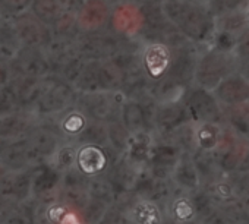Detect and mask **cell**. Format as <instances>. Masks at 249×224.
<instances>
[{"instance_id": "obj_10", "label": "cell", "mask_w": 249, "mask_h": 224, "mask_svg": "<svg viewBox=\"0 0 249 224\" xmlns=\"http://www.w3.org/2000/svg\"><path fill=\"white\" fill-rule=\"evenodd\" d=\"M173 63V52L167 43L151 41L147 43L140 54V66L147 79L159 82L163 79Z\"/></svg>"}, {"instance_id": "obj_45", "label": "cell", "mask_w": 249, "mask_h": 224, "mask_svg": "<svg viewBox=\"0 0 249 224\" xmlns=\"http://www.w3.org/2000/svg\"><path fill=\"white\" fill-rule=\"evenodd\" d=\"M0 224H2V223H0Z\"/></svg>"}, {"instance_id": "obj_22", "label": "cell", "mask_w": 249, "mask_h": 224, "mask_svg": "<svg viewBox=\"0 0 249 224\" xmlns=\"http://www.w3.org/2000/svg\"><path fill=\"white\" fill-rule=\"evenodd\" d=\"M120 122L126 126V129L134 134L138 131L150 129L151 131V122H150V113L148 108L142 104L141 100L134 97H126L122 110H120Z\"/></svg>"}, {"instance_id": "obj_30", "label": "cell", "mask_w": 249, "mask_h": 224, "mask_svg": "<svg viewBox=\"0 0 249 224\" xmlns=\"http://www.w3.org/2000/svg\"><path fill=\"white\" fill-rule=\"evenodd\" d=\"M50 28L56 38H75L79 34L76 27V11H65Z\"/></svg>"}, {"instance_id": "obj_33", "label": "cell", "mask_w": 249, "mask_h": 224, "mask_svg": "<svg viewBox=\"0 0 249 224\" xmlns=\"http://www.w3.org/2000/svg\"><path fill=\"white\" fill-rule=\"evenodd\" d=\"M108 207L95 201V199H89L88 204L85 205V208L79 212V217L84 220L85 224H97L107 212Z\"/></svg>"}, {"instance_id": "obj_4", "label": "cell", "mask_w": 249, "mask_h": 224, "mask_svg": "<svg viewBox=\"0 0 249 224\" xmlns=\"http://www.w3.org/2000/svg\"><path fill=\"white\" fill-rule=\"evenodd\" d=\"M76 95L78 91L72 84L49 75L46 78L44 88L33 107V115L38 122L49 121L73 105Z\"/></svg>"}, {"instance_id": "obj_21", "label": "cell", "mask_w": 249, "mask_h": 224, "mask_svg": "<svg viewBox=\"0 0 249 224\" xmlns=\"http://www.w3.org/2000/svg\"><path fill=\"white\" fill-rule=\"evenodd\" d=\"M36 123H38V119L31 111L18 110L0 115V142L25 135Z\"/></svg>"}, {"instance_id": "obj_27", "label": "cell", "mask_w": 249, "mask_h": 224, "mask_svg": "<svg viewBox=\"0 0 249 224\" xmlns=\"http://www.w3.org/2000/svg\"><path fill=\"white\" fill-rule=\"evenodd\" d=\"M76 151H78V144L75 142H62L56 153L52 155L49 160V164L53 166L56 170H59L62 174L68 173L75 169L76 163Z\"/></svg>"}, {"instance_id": "obj_36", "label": "cell", "mask_w": 249, "mask_h": 224, "mask_svg": "<svg viewBox=\"0 0 249 224\" xmlns=\"http://www.w3.org/2000/svg\"><path fill=\"white\" fill-rule=\"evenodd\" d=\"M0 2H2L6 14L11 18L14 15H18V14L28 11L31 3H33V0H0Z\"/></svg>"}, {"instance_id": "obj_16", "label": "cell", "mask_w": 249, "mask_h": 224, "mask_svg": "<svg viewBox=\"0 0 249 224\" xmlns=\"http://www.w3.org/2000/svg\"><path fill=\"white\" fill-rule=\"evenodd\" d=\"M62 182V173L49 163L33 167V193L36 201L59 198V189Z\"/></svg>"}, {"instance_id": "obj_29", "label": "cell", "mask_w": 249, "mask_h": 224, "mask_svg": "<svg viewBox=\"0 0 249 224\" xmlns=\"http://www.w3.org/2000/svg\"><path fill=\"white\" fill-rule=\"evenodd\" d=\"M75 144H95L101 147H108V138H107V123L97 122V121H88L87 128L79 135V138L75 141Z\"/></svg>"}, {"instance_id": "obj_23", "label": "cell", "mask_w": 249, "mask_h": 224, "mask_svg": "<svg viewBox=\"0 0 249 224\" xmlns=\"http://www.w3.org/2000/svg\"><path fill=\"white\" fill-rule=\"evenodd\" d=\"M186 107L179 101L172 103H159L153 111V128L160 132L175 131L180 123V118L185 115Z\"/></svg>"}, {"instance_id": "obj_1", "label": "cell", "mask_w": 249, "mask_h": 224, "mask_svg": "<svg viewBox=\"0 0 249 224\" xmlns=\"http://www.w3.org/2000/svg\"><path fill=\"white\" fill-rule=\"evenodd\" d=\"M161 12L182 35L194 43H207L215 34V18L194 0H164Z\"/></svg>"}, {"instance_id": "obj_7", "label": "cell", "mask_w": 249, "mask_h": 224, "mask_svg": "<svg viewBox=\"0 0 249 224\" xmlns=\"http://www.w3.org/2000/svg\"><path fill=\"white\" fill-rule=\"evenodd\" d=\"M75 46L85 60H104L122 52V40L119 35L104 30L79 33L75 37Z\"/></svg>"}, {"instance_id": "obj_39", "label": "cell", "mask_w": 249, "mask_h": 224, "mask_svg": "<svg viewBox=\"0 0 249 224\" xmlns=\"http://www.w3.org/2000/svg\"><path fill=\"white\" fill-rule=\"evenodd\" d=\"M56 5H59L63 11H78L82 0H53Z\"/></svg>"}, {"instance_id": "obj_17", "label": "cell", "mask_w": 249, "mask_h": 224, "mask_svg": "<svg viewBox=\"0 0 249 224\" xmlns=\"http://www.w3.org/2000/svg\"><path fill=\"white\" fill-rule=\"evenodd\" d=\"M52 119L54 121V125L50 126L60 137L62 142H75L88 125V118L75 104Z\"/></svg>"}, {"instance_id": "obj_2", "label": "cell", "mask_w": 249, "mask_h": 224, "mask_svg": "<svg viewBox=\"0 0 249 224\" xmlns=\"http://www.w3.org/2000/svg\"><path fill=\"white\" fill-rule=\"evenodd\" d=\"M240 62L233 52H224L220 49H210L202 53L194 66L195 86L213 91L226 76L237 72Z\"/></svg>"}, {"instance_id": "obj_28", "label": "cell", "mask_w": 249, "mask_h": 224, "mask_svg": "<svg viewBox=\"0 0 249 224\" xmlns=\"http://www.w3.org/2000/svg\"><path fill=\"white\" fill-rule=\"evenodd\" d=\"M129 137H131V132L120 122V119H116V121H111L107 123L108 148L113 150L117 155L126 151Z\"/></svg>"}, {"instance_id": "obj_31", "label": "cell", "mask_w": 249, "mask_h": 224, "mask_svg": "<svg viewBox=\"0 0 249 224\" xmlns=\"http://www.w3.org/2000/svg\"><path fill=\"white\" fill-rule=\"evenodd\" d=\"M2 224H37L36 223V205L33 198L19 202L9 212Z\"/></svg>"}, {"instance_id": "obj_40", "label": "cell", "mask_w": 249, "mask_h": 224, "mask_svg": "<svg viewBox=\"0 0 249 224\" xmlns=\"http://www.w3.org/2000/svg\"><path fill=\"white\" fill-rule=\"evenodd\" d=\"M9 81V69L6 65L0 63V88L3 85H6V82Z\"/></svg>"}, {"instance_id": "obj_8", "label": "cell", "mask_w": 249, "mask_h": 224, "mask_svg": "<svg viewBox=\"0 0 249 224\" xmlns=\"http://www.w3.org/2000/svg\"><path fill=\"white\" fill-rule=\"evenodd\" d=\"M9 21L22 47L44 49L53 40L52 28L38 19L30 9L11 17Z\"/></svg>"}, {"instance_id": "obj_41", "label": "cell", "mask_w": 249, "mask_h": 224, "mask_svg": "<svg viewBox=\"0 0 249 224\" xmlns=\"http://www.w3.org/2000/svg\"><path fill=\"white\" fill-rule=\"evenodd\" d=\"M239 72L249 81V60H246V62H243V63H240V66H239Z\"/></svg>"}, {"instance_id": "obj_18", "label": "cell", "mask_w": 249, "mask_h": 224, "mask_svg": "<svg viewBox=\"0 0 249 224\" xmlns=\"http://www.w3.org/2000/svg\"><path fill=\"white\" fill-rule=\"evenodd\" d=\"M214 97L218 103L234 105L249 101V81L237 70L226 76L214 89Z\"/></svg>"}, {"instance_id": "obj_20", "label": "cell", "mask_w": 249, "mask_h": 224, "mask_svg": "<svg viewBox=\"0 0 249 224\" xmlns=\"http://www.w3.org/2000/svg\"><path fill=\"white\" fill-rule=\"evenodd\" d=\"M44 82H46V78L9 76L8 84L17 97L19 110L31 111L33 113V107L44 88Z\"/></svg>"}, {"instance_id": "obj_19", "label": "cell", "mask_w": 249, "mask_h": 224, "mask_svg": "<svg viewBox=\"0 0 249 224\" xmlns=\"http://www.w3.org/2000/svg\"><path fill=\"white\" fill-rule=\"evenodd\" d=\"M0 193L18 204L30 199L33 193V167L9 170L0 183Z\"/></svg>"}, {"instance_id": "obj_11", "label": "cell", "mask_w": 249, "mask_h": 224, "mask_svg": "<svg viewBox=\"0 0 249 224\" xmlns=\"http://www.w3.org/2000/svg\"><path fill=\"white\" fill-rule=\"evenodd\" d=\"M122 211L129 224H163L164 217L160 205L138 195H124L114 205Z\"/></svg>"}, {"instance_id": "obj_44", "label": "cell", "mask_w": 249, "mask_h": 224, "mask_svg": "<svg viewBox=\"0 0 249 224\" xmlns=\"http://www.w3.org/2000/svg\"><path fill=\"white\" fill-rule=\"evenodd\" d=\"M243 15H245V21H246V24L249 27V5L243 9Z\"/></svg>"}, {"instance_id": "obj_15", "label": "cell", "mask_w": 249, "mask_h": 224, "mask_svg": "<svg viewBox=\"0 0 249 224\" xmlns=\"http://www.w3.org/2000/svg\"><path fill=\"white\" fill-rule=\"evenodd\" d=\"M111 6L107 0H82L76 11V27L79 33L104 30L110 22Z\"/></svg>"}, {"instance_id": "obj_24", "label": "cell", "mask_w": 249, "mask_h": 224, "mask_svg": "<svg viewBox=\"0 0 249 224\" xmlns=\"http://www.w3.org/2000/svg\"><path fill=\"white\" fill-rule=\"evenodd\" d=\"M88 193L92 199L107 205L108 208L114 207L117 201L122 198L107 173L94 176L88 179Z\"/></svg>"}, {"instance_id": "obj_13", "label": "cell", "mask_w": 249, "mask_h": 224, "mask_svg": "<svg viewBox=\"0 0 249 224\" xmlns=\"http://www.w3.org/2000/svg\"><path fill=\"white\" fill-rule=\"evenodd\" d=\"M59 198L69 211H75L79 214L91 199L88 193V177L82 176L76 169L63 173Z\"/></svg>"}, {"instance_id": "obj_12", "label": "cell", "mask_w": 249, "mask_h": 224, "mask_svg": "<svg viewBox=\"0 0 249 224\" xmlns=\"http://www.w3.org/2000/svg\"><path fill=\"white\" fill-rule=\"evenodd\" d=\"M8 69L9 76L47 78L50 75L44 49L38 47H21L8 63Z\"/></svg>"}, {"instance_id": "obj_43", "label": "cell", "mask_w": 249, "mask_h": 224, "mask_svg": "<svg viewBox=\"0 0 249 224\" xmlns=\"http://www.w3.org/2000/svg\"><path fill=\"white\" fill-rule=\"evenodd\" d=\"M9 172V169L5 166V164H2L0 163V183H2V180H3V177L6 176V173Z\"/></svg>"}, {"instance_id": "obj_9", "label": "cell", "mask_w": 249, "mask_h": 224, "mask_svg": "<svg viewBox=\"0 0 249 224\" xmlns=\"http://www.w3.org/2000/svg\"><path fill=\"white\" fill-rule=\"evenodd\" d=\"M117 154L108 147L95 144H79L76 151L75 169L85 177L100 176L108 172Z\"/></svg>"}, {"instance_id": "obj_25", "label": "cell", "mask_w": 249, "mask_h": 224, "mask_svg": "<svg viewBox=\"0 0 249 224\" xmlns=\"http://www.w3.org/2000/svg\"><path fill=\"white\" fill-rule=\"evenodd\" d=\"M217 98L213 91L195 86L186 97V110L199 119H207L213 110L217 108Z\"/></svg>"}, {"instance_id": "obj_34", "label": "cell", "mask_w": 249, "mask_h": 224, "mask_svg": "<svg viewBox=\"0 0 249 224\" xmlns=\"http://www.w3.org/2000/svg\"><path fill=\"white\" fill-rule=\"evenodd\" d=\"M18 110H19V105H18L17 97L12 88L9 86V84L6 82V85L0 88V115L12 113V111H18Z\"/></svg>"}, {"instance_id": "obj_6", "label": "cell", "mask_w": 249, "mask_h": 224, "mask_svg": "<svg viewBox=\"0 0 249 224\" xmlns=\"http://www.w3.org/2000/svg\"><path fill=\"white\" fill-rule=\"evenodd\" d=\"M22 138L30 167L49 163L52 155L62 144V139L56 131L44 122L36 123Z\"/></svg>"}, {"instance_id": "obj_14", "label": "cell", "mask_w": 249, "mask_h": 224, "mask_svg": "<svg viewBox=\"0 0 249 224\" xmlns=\"http://www.w3.org/2000/svg\"><path fill=\"white\" fill-rule=\"evenodd\" d=\"M110 22L114 34L122 37H135L142 31L145 17L138 5L132 2H122L111 9Z\"/></svg>"}, {"instance_id": "obj_38", "label": "cell", "mask_w": 249, "mask_h": 224, "mask_svg": "<svg viewBox=\"0 0 249 224\" xmlns=\"http://www.w3.org/2000/svg\"><path fill=\"white\" fill-rule=\"evenodd\" d=\"M57 224H85V223H84V220L79 217L78 212H75V211H68V212L62 217V220H60Z\"/></svg>"}, {"instance_id": "obj_26", "label": "cell", "mask_w": 249, "mask_h": 224, "mask_svg": "<svg viewBox=\"0 0 249 224\" xmlns=\"http://www.w3.org/2000/svg\"><path fill=\"white\" fill-rule=\"evenodd\" d=\"M22 46L19 44L17 34L11 25V21L6 19L0 22V63L8 66V63L14 59L18 50Z\"/></svg>"}, {"instance_id": "obj_35", "label": "cell", "mask_w": 249, "mask_h": 224, "mask_svg": "<svg viewBox=\"0 0 249 224\" xmlns=\"http://www.w3.org/2000/svg\"><path fill=\"white\" fill-rule=\"evenodd\" d=\"M233 53L240 63L249 60V27H246L236 38Z\"/></svg>"}, {"instance_id": "obj_5", "label": "cell", "mask_w": 249, "mask_h": 224, "mask_svg": "<svg viewBox=\"0 0 249 224\" xmlns=\"http://www.w3.org/2000/svg\"><path fill=\"white\" fill-rule=\"evenodd\" d=\"M124 100L126 95L120 89L78 92L75 105L88 118V121L108 123L119 119Z\"/></svg>"}, {"instance_id": "obj_42", "label": "cell", "mask_w": 249, "mask_h": 224, "mask_svg": "<svg viewBox=\"0 0 249 224\" xmlns=\"http://www.w3.org/2000/svg\"><path fill=\"white\" fill-rule=\"evenodd\" d=\"M6 19H9V15L6 14V11H5L2 2H0V22H3V21H6Z\"/></svg>"}, {"instance_id": "obj_32", "label": "cell", "mask_w": 249, "mask_h": 224, "mask_svg": "<svg viewBox=\"0 0 249 224\" xmlns=\"http://www.w3.org/2000/svg\"><path fill=\"white\" fill-rule=\"evenodd\" d=\"M30 11L49 27H52L53 22L65 12L53 0H33Z\"/></svg>"}, {"instance_id": "obj_37", "label": "cell", "mask_w": 249, "mask_h": 224, "mask_svg": "<svg viewBox=\"0 0 249 224\" xmlns=\"http://www.w3.org/2000/svg\"><path fill=\"white\" fill-rule=\"evenodd\" d=\"M18 202H15L11 198H8V196L0 193V223L5 221V218L9 215V212L15 208Z\"/></svg>"}, {"instance_id": "obj_3", "label": "cell", "mask_w": 249, "mask_h": 224, "mask_svg": "<svg viewBox=\"0 0 249 224\" xmlns=\"http://www.w3.org/2000/svg\"><path fill=\"white\" fill-rule=\"evenodd\" d=\"M44 53L49 62L50 75L73 85L85 63V59L75 46V38L53 37L44 47Z\"/></svg>"}]
</instances>
